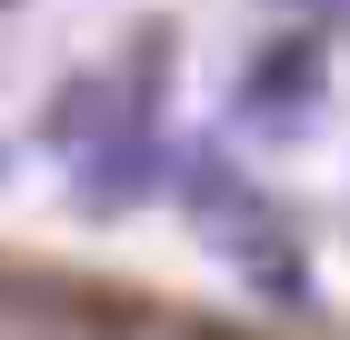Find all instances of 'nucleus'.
I'll return each instance as SVG.
<instances>
[{
	"label": "nucleus",
	"instance_id": "nucleus-1",
	"mask_svg": "<svg viewBox=\"0 0 350 340\" xmlns=\"http://www.w3.org/2000/svg\"><path fill=\"white\" fill-rule=\"evenodd\" d=\"M310 101H321V40H270V51L250 60L241 110H250V120H300Z\"/></svg>",
	"mask_w": 350,
	"mask_h": 340
},
{
	"label": "nucleus",
	"instance_id": "nucleus-2",
	"mask_svg": "<svg viewBox=\"0 0 350 340\" xmlns=\"http://www.w3.org/2000/svg\"><path fill=\"white\" fill-rule=\"evenodd\" d=\"M150 181H161V140H150V120H140V131H110L100 151H81V190H90L100 210L140 200Z\"/></svg>",
	"mask_w": 350,
	"mask_h": 340
}]
</instances>
